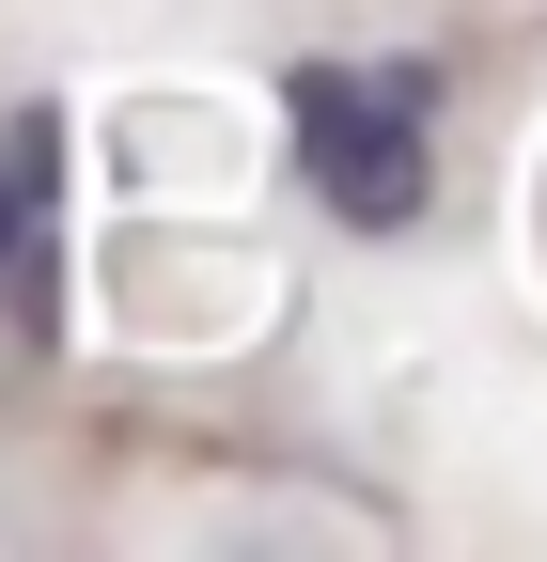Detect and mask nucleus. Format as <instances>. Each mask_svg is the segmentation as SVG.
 Listing matches in <instances>:
<instances>
[{
  "label": "nucleus",
  "mask_w": 547,
  "mask_h": 562,
  "mask_svg": "<svg viewBox=\"0 0 547 562\" xmlns=\"http://www.w3.org/2000/svg\"><path fill=\"white\" fill-rule=\"evenodd\" d=\"M423 110H438V79H423V63H298V79H282L298 172H313V203H328V220H360V235H406V220L438 203Z\"/></svg>",
  "instance_id": "1"
},
{
  "label": "nucleus",
  "mask_w": 547,
  "mask_h": 562,
  "mask_svg": "<svg viewBox=\"0 0 547 562\" xmlns=\"http://www.w3.org/2000/svg\"><path fill=\"white\" fill-rule=\"evenodd\" d=\"M47 203H63V110H16V140H0V328L16 344L63 328V235H47Z\"/></svg>",
  "instance_id": "2"
}]
</instances>
